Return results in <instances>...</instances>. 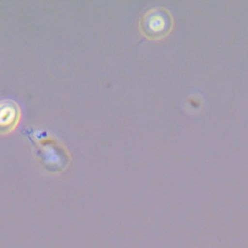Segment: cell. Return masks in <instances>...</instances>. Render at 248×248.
<instances>
[{
	"label": "cell",
	"mask_w": 248,
	"mask_h": 248,
	"mask_svg": "<svg viewBox=\"0 0 248 248\" xmlns=\"http://www.w3.org/2000/svg\"><path fill=\"white\" fill-rule=\"evenodd\" d=\"M170 26V18L162 9L155 8L147 11L141 18L140 29L142 34L149 38L162 36Z\"/></svg>",
	"instance_id": "obj_1"
},
{
	"label": "cell",
	"mask_w": 248,
	"mask_h": 248,
	"mask_svg": "<svg viewBox=\"0 0 248 248\" xmlns=\"http://www.w3.org/2000/svg\"><path fill=\"white\" fill-rule=\"evenodd\" d=\"M20 118V108L12 100L0 101V133H9L16 128Z\"/></svg>",
	"instance_id": "obj_2"
}]
</instances>
